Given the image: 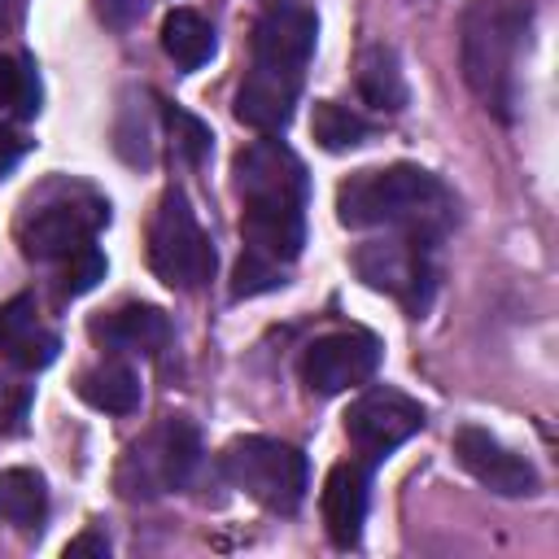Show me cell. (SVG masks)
<instances>
[{"label": "cell", "instance_id": "6da1fadb", "mask_svg": "<svg viewBox=\"0 0 559 559\" xmlns=\"http://www.w3.org/2000/svg\"><path fill=\"white\" fill-rule=\"evenodd\" d=\"M240 192L245 253L231 275V297H258L284 284L288 262L306 240V166L284 140H253L231 162Z\"/></svg>", "mask_w": 559, "mask_h": 559}, {"label": "cell", "instance_id": "7402d4cb", "mask_svg": "<svg viewBox=\"0 0 559 559\" xmlns=\"http://www.w3.org/2000/svg\"><path fill=\"white\" fill-rule=\"evenodd\" d=\"M0 109H13L17 118L39 114V74L26 57L0 52Z\"/></svg>", "mask_w": 559, "mask_h": 559}, {"label": "cell", "instance_id": "8fae6325", "mask_svg": "<svg viewBox=\"0 0 559 559\" xmlns=\"http://www.w3.org/2000/svg\"><path fill=\"white\" fill-rule=\"evenodd\" d=\"M314 35H319V22H314V13L306 4L275 0L253 26V66L288 74V79H301L306 61L314 52Z\"/></svg>", "mask_w": 559, "mask_h": 559}, {"label": "cell", "instance_id": "603a6c76", "mask_svg": "<svg viewBox=\"0 0 559 559\" xmlns=\"http://www.w3.org/2000/svg\"><path fill=\"white\" fill-rule=\"evenodd\" d=\"M100 280H105V253H100L96 245H87V249L61 258V284H57L61 297H83V293H92Z\"/></svg>", "mask_w": 559, "mask_h": 559}, {"label": "cell", "instance_id": "7c38bea8", "mask_svg": "<svg viewBox=\"0 0 559 559\" xmlns=\"http://www.w3.org/2000/svg\"><path fill=\"white\" fill-rule=\"evenodd\" d=\"M454 459L459 467L480 480L485 489L502 493V498H524V493H537V472L528 459H520L515 450H507L493 432L485 428H459L454 432Z\"/></svg>", "mask_w": 559, "mask_h": 559}, {"label": "cell", "instance_id": "4fadbf2b", "mask_svg": "<svg viewBox=\"0 0 559 559\" xmlns=\"http://www.w3.org/2000/svg\"><path fill=\"white\" fill-rule=\"evenodd\" d=\"M61 341L57 332L39 319V306L35 297H9L0 306V354L17 367V371H44L52 358H57Z\"/></svg>", "mask_w": 559, "mask_h": 559}, {"label": "cell", "instance_id": "5b68a950", "mask_svg": "<svg viewBox=\"0 0 559 559\" xmlns=\"http://www.w3.org/2000/svg\"><path fill=\"white\" fill-rule=\"evenodd\" d=\"M223 472L236 489H245L258 507L275 515H293L310 485L306 454L275 437H236L223 450Z\"/></svg>", "mask_w": 559, "mask_h": 559}, {"label": "cell", "instance_id": "9a60e30c", "mask_svg": "<svg viewBox=\"0 0 559 559\" xmlns=\"http://www.w3.org/2000/svg\"><path fill=\"white\" fill-rule=\"evenodd\" d=\"M297 92H301V79L249 66V74L236 87V118L253 131H284L288 118H293Z\"/></svg>", "mask_w": 559, "mask_h": 559}, {"label": "cell", "instance_id": "8992f818", "mask_svg": "<svg viewBox=\"0 0 559 559\" xmlns=\"http://www.w3.org/2000/svg\"><path fill=\"white\" fill-rule=\"evenodd\" d=\"M201 467V432L188 419H166L148 437H140L118 463V493L122 498H157L183 489Z\"/></svg>", "mask_w": 559, "mask_h": 559}, {"label": "cell", "instance_id": "30bf717a", "mask_svg": "<svg viewBox=\"0 0 559 559\" xmlns=\"http://www.w3.org/2000/svg\"><path fill=\"white\" fill-rule=\"evenodd\" d=\"M424 428V406L397 389H367L345 411V432L362 459H384Z\"/></svg>", "mask_w": 559, "mask_h": 559}, {"label": "cell", "instance_id": "52a82bcc", "mask_svg": "<svg viewBox=\"0 0 559 559\" xmlns=\"http://www.w3.org/2000/svg\"><path fill=\"white\" fill-rule=\"evenodd\" d=\"M148 266L162 284L179 288V293H192L201 288L210 275H214V249H210V236L201 231L188 197L179 188H166L157 210H153V223H148Z\"/></svg>", "mask_w": 559, "mask_h": 559}, {"label": "cell", "instance_id": "ac0fdd59", "mask_svg": "<svg viewBox=\"0 0 559 559\" xmlns=\"http://www.w3.org/2000/svg\"><path fill=\"white\" fill-rule=\"evenodd\" d=\"M79 397L105 415H131L140 406V376L127 362H96L79 376Z\"/></svg>", "mask_w": 559, "mask_h": 559}, {"label": "cell", "instance_id": "d6986e66", "mask_svg": "<svg viewBox=\"0 0 559 559\" xmlns=\"http://www.w3.org/2000/svg\"><path fill=\"white\" fill-rule=\"evenodd\" d=\"M162 48L179 70H197L214 57V26L197 9H170L162 22Z\"/></svg>", "mask_w": 559, "mask_h": 559}, {"label": "cell", "instance_id": "3957f363", "mask_svg": "<svg viewBox=\"0 0 559 559\" xmlns=\"http://www.w3.org/2000/svg\"><path fill=\"white\" fill-rule=\"evenodd\" d=\"M528 0H467L459 13V66L476 100L511 118L515 105V66L528 39Z\"/></svg>", "mask_w": 559, "mask_h": 559}, {"label": "cell", "instance_id": "4316f807", "mask_svg": "<svg viewBox=\"0 0 559 559\" xmlns=\"http://www.w3.org/2000/svg\"><path fill=\"white\" fill-rule=\"evenodd\" d=\"M22 153H26V140L17 135V131H9V127H0V179L22 162Z\"/></svg>", "mask_w": 559, "mask_h": 559}, {"label": "cell", "instance_id": "d4e9b609", "mask_svg": "<svg viewBox=\"0 0 559 559\" xmlns=\"http://www.w3.org/2000/svg\"><path fill=\"white\" fill-rule=\"evenodd\" d=\"M26 402H31V389L17 384V380H9V376H0V428L4 424L17 428L22 415H26Z\"/></svg>", "mask_w": 559, "mask_h": 559}, {"label": "cell", "instance_id": "5bb4252c", "mask_svg": "<svg viewBox=\"0 0 559 559\" xmlns=\"http://www.w3.org/2000/svg\"><path fill=\"white\" fill-rule=\"evenodd\" d=\"M319 511H323V528H328L332 546L349 550L362 537V520H367V467L362 463H336L323 480Z\"/></svg>", "mask_w": 559, "mask_h": 559}, {"label": "cell", "instance_id": "277c9868", "mask_svg": "<svg viewBox=\"0 0 559 559\" xmlns=\"http://www.w3.org/2000/svg\"><path fill=\"white\" fill-rule=\"evenodd\" d=\"M109 223V205L87 188H48L39 201L26 205L17 223L22 253L35 262H61L96 240Z\"/></svg>", "mask_w": 559, "mask_h": 559}, {"label": "cell", "instance_id": "484cf974", "mask_svg": "<svg viewBox=\"0 0 559 559\" xmlns=\"http://www.w3.org/2000/svg\"><path fill=\"white\" fill-rule=\"evenodd\" d=\"M92 4H96V17L105 26H118V31H127L131 22H140L144 9H148V0H92Z\"/></svg>", "mask_w": 559, "mask_h": 559}, {"label": "cell", "instance_id": "44dd1931", "mask_svg": "<svg viewBox=\"0 0 559 559\" xmlns=\"http://www.w3.org/2000/svg\"><path fill=\"white\" fill-rule=\"evenodd\" d=\"M310 135L319 140V148L328 153H345V148H358L371 140V122L349 109V105H336V100H319L314 114H310Z\"/></svg>", "mask_w": 559, "mask_h": 559}, {"label": "cell", "instance_id": "e0dca14e", "mask_svg": "<svg viewBox=\"0 0 559 559\" xmlns=\"http://www.w3.org/2000/svg\"><path fill=\"white\" fill-rule=\"evenodd\" d=\"M358 92L371 109H384V114H397L406 105V79L389 44H367L358 52Z\"/></svg>", "mask_w": 559, "mask_h": 559}, {"label": "cell", "instance_id": "cb8c5ba5", "mask_svg": "<svg viewBox=\"0 0 559 559\" xmlns=\"http://www.w3.org/2000/svg\"><path fill=\"white\" fill-rule=\"evenodd\" d=\"M166 118H170L175 148L183 153V162H188V166H201V162H205V153H210V127H205L201 118L183 114V109H170Z\"/></svg>", "mask_w": 559, "mask_h": 559}, {"label": "cell", "instance_id": "ffe728a7", "mask_svg": "<svg viewBox=\"0 0 559 559\" xmlns=\"http://www.w3.org/2000/svg\"><path fill=\"white\" fill-rule=\"evenodd\" d=\"M48 515V485L31 467H9L0 472V524L13 528H35Z\"/></svg>", "mask_w": 559, "mask_h": 559}, {"label": "cell", "instance_id": "83f0119b", "mask_svg": "<svg viewBox=\"0 0 559 559\" xmlns=\"http://www.w3.org/2000/svg\"><path fill=\"white\" fill-rule=\"evenodd\" d=\"M66 555H109V542L100 537V533H83V537H74L70 546H66Z\"/></svg>", "mask_w": 559, "mask_h": 559}, {"label": "cell", "instance_id": "ba28073f", "mask_svg": "<svg viewBox=\"0 0 559 559\" xmlns=\"http://www.w3.org/2000/svg\"><path fill=\"white\" fill-rule=\"evenodd\" d=\"M428 240L432 236H415V231H389L384 240H367L354 253V271L376 293H389V297H397L411 310H424L428 293H432Z\"/></svg>", "mask_w": 559, "mask_h": 559}, {"label": "cell", "instance_id": "7a4b0ae2", "mask_svg": "<svg viewBox=\"0 0 559 559\" xmlns=\"http://www.w3.org/2000/svg\"><path fill=\"white\" fill-rule=\"evenodd\" d=\"M450 214H454L450 188L432 170L411 166V162L354 170L336 188V218L345 227H384V231L437 236V231H445Z\"/></svg>", "mask_w": 559, "mask_h": 559}, {"label": "cell", "instance_id": "2e32d148", "mask_svg": "<svg viewBox=\"0 0 559 559\" xmlns=\"http://www.w3.org/2000/svg\"><path fill=\"white\" fill-rule=\"evenodd\" d=\"M92 341L118 354H157L170 341V319L157 306H118L87 323Z\"/></svg>", "mask_w": 559, "mask_h": 559}, {"label": "cell", "instance_id": "9c48e42d", "mask_svg": "<svg viewBox=\"0 0 559 559\" xmlns=\"http://www.w3.org/2000/svg\"><path fill=\"white\" fill-rule=\"evenodd\" d=\"M380 367V341L362 328H345V332H328L319 341L306 345L301 354V380L310 393H345L354 384H367Z\"/></svg>", "mask_w": 559, "mask_h": 559}]
</instances>
